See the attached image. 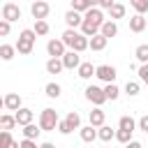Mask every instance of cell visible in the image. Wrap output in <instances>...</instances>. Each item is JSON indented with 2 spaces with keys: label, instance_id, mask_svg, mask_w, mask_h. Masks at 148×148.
I'll use <instances>...</instances> for the list:
<instances>
[{
  "label": "cell",
  "instance_id": "obj_1",
  "mask_svg": "<svg viewBox=\"0 0 148 148\" xmlns=\"http://www.w3.org/2000/svg\"><path fill=\"white\" fill-rule=\"evenodd\" d=\"M104 21H106V18H104V14H102V9H99V7L88 9V12L83 14L81 35H83V37H95V35H99V30H102Z\"/></svg>",
  "mask_w": 148,
  "mask_h": 148
},
{
  "label": "cell",
  "instance_id": "obj_2",
  "mask_svg": "<svg viewBox=\"0 0 148 148\" xmlns=\"http://www.w3.org/2000/svg\"><path fill=\"white\" fill-rule=\"evenodd\" d=\"M62 44L69 46V51L81 53V51L88 49V37H83V35L76 32V30H65V32H62Z\"/></svg>",
  "mask_w": 148,
  "mask_h": 148
},
{
  "label": "cell",
  "instance_id": "obj_3",
  "mask_svg": "<svg viewBox=\"0 0 148 148\" xmlns=\"http://www.w3.org/2000/svg\"><path fill=\"white\" fill-rule=\"evenodd\" d=\"M58 123H60V118H58L56 109H51V106L42 109V113H39V130L42 132H53L58 127Z\"/></svg>",
  "mask_w": 148,
  "mask_h": 148
},
{
  "label": "cell",
  "instance_id": "obj_4",
  "mask_svg": "<svg viewBox=\"0 0 148 148\" xmlns=\"http://www.w3.org/2000/svg\"><path fill=\"white\" fill-rule=\"evenodd\" d=\"M35 39H37V35H35L32 30H21L18 42H16V53L30 56V53H32V46H35Z\"/></svg>",
  "mask_w": 148,
  "mask_h": 148
},
{
  "label": "cell",
  "instance_id": "obj_5",
  "mask_svg": "<svg viewBox=\"0 0 148 148\" xmlns=\"http://www.w3.org/2000/svg\"><path fill=\"white\" fill-rule=\"evenodd\" d=\"M86 99L88 102H92L97 109L106 102V95H104V88H99V86H88L86 88Z\"/></svg>",
  "mask_w": 148,
  "mask_h": 148
},
{
  "label": "cell",
  "instance_id": "obj_6",
  "mask_svg": "<svg viewBox=\"0 0 148 148\" xmlns=\"http://www.w3.org/2000/svg\"><path fill=\"white\" fill-rule=\"evenodd\" d=\"M95 76L104 83H113L116 81V67L113 65H97L95 67Z\"/></svg>",
  "mask_w": 148,
  "mask_h": 148
},
{
  "label": "cell",
  "instance_id": "obj_7",
  "mask_svg": "<svg viewBox=\"0 0 148 148\" xmlns=\"http://www.w3.org/2000/svg\"><path fill=\"white\" fill-rule=\"evenodd\" d=\"M18 18H21V7L14 5V2H5V5H2V21L14 23V21H18Z\"/></svg>",
  "mask_w": 148,
  "mask_h": 148
},
{
  "label": "cell",
  "instance_id": "obj_8",
  "mask_svg": "<svg viewBox=\"0 0 148 148\" xmlns=\"http://www.w3.org/2000/svg\"><path fill=\"white\" fill-rule=\"evenodd\" d=\"M30 12H32L35 21H44V18L49 16V12H51V5H49V2H44V0H37V2H32V5H30Z\"/></svg>",
  "mask_w": 148,
  "mask_h": 148
},
{
  "label": "cell",
  "instance_id": "obj_9",
  "mask_svg": "<svg viewBox=\"0 0 148 148\" xmlns=\"http://www.w3.org/2000/svg\"><path fill=\"white\" fill-rule=\"evenodd\" d=\"M46 51H49V56L51 58H62L67 51H65V44H62V39H49V44H46Z\"/></svg>",
  "mask_w": 148,
  "mask_h": 148
},
{
  "label": "cell",
  "instance_id": "obj_10",
  "mask_svg": "<svg viewBox=\"0 0 148 148\" xmlns=\"http://www.w3.org/2000/svg\"><path fill=\"white\" fill-rule=\"evenodd\" d=\"M60 60H62V67H65V69H74V67L79 69V65H81V58H79L76 51H67Z\"/></svg>",
  "mask_w": 148,
  "mask_h": 148
},
{
  "label": "cell",
  "instance_id": "obj_11",
  "mask_svg": "<svg viewBox=\"0 0 148 148\" xmlns=\"http://www.w3.org/2000/svg\"><path fill=\"white\" fill-rule=\"evenodd\" d=\"M65 23H67V30H76V28H81V23H83V16L69 9V12L65 14Z\"/></svg>",
  "mask_w": 148,
  "mask_h": 148
},
{
  "label": "cell",
  "instance_id": "obj_12",
  "mask_svg": "<svg viewBox=\"0 0 148 148\" xmlns=\"http://www.w3.org/2000/svg\"><path fill=\"white\" fill-rule=\"evenodd\" d=\"M146 25H148V18H146V16L134 14V16L130 18V30H132V32H143V30H146Z\"/></svg>",
  "mask_w": 148,
  "mask_h": 148
},
{
  "label": "cell",
  "instance_id": "obj_13",
  "mask_svg": "<svg viewBox=\"0 0 148 148\" xmlns=\"http://www.w3.org/2000/svg\"><path fill=\"white\" fill-rule=\"evenodd\" d=\"M14 118H16V125H23V127H25V125L32 123V111L25 109V106H21V109L14 113Z\"/></svg>",
  "mask_w": 148,
  "mask_h": 148
},
{
  "label": "cell",
  "instance_id": "obj_14",
  "mask_svg": "<svg viewBox=\"0 0 148 148\" xmlns=\"http://www.w3.org/2000/svg\"><path fill=\"white\" fill-rule=\"evenodd\" d=\"M5 109L14 111V113L21 109V97H18V92H9V95H5Z\"/></svg>",
  "mask_w": 148,
  "mask_h": 148
},
{
  "label": "cell",
  "instance_id": "obj_15",
  "mask_svg": "<svg viewBox=\"0 0 148 148\" xmlns=\"http://www.w3.org/2000/svg\"><path fill=\"white\" fill-rule=\"evenodd\" d=\"M92 7H97L92 0H72V12H76V14H86L88 9H92Z\"/></svg>",
  "mask_w": 148,
  "mask_h": 148
},
{
  "label": "cell",
  "instance_id": "obj_16",
  "mask_svg": "<svg viewBox=\"0 0 148 148\" xmlns=\"http://www.w3.org/2000/svg\"><path fill=\"white\" fill-rule=\"evenodd\" d=\"M106 44H109V39H106V37H102V35H95V37H90V39H88V49H92V51H104V49H106Z\"/></svg>",
  "mask_w": 148,
  "mask_h": 148
},
{
  "label": "cell",
  "instance_id": "obj_17",
  "mask_svg": "<svg viewBox=\"0 0 148 148\" xmlns=\"http://www.w3.org/2000/svg\"><path fill=\"white\" fill-rule=\"evenodd\" d=\"M99 35H102V37H106V39H111V37H116V35H118V25H116L113 21H104V25H102Z\"/></svg>",
  "mask_w": 148,
  "mask_h": 148
},
{
  "label": "cell",
  "instance_id": "obj_18",
  "mask_svg": "<svg viewBox=\"0 0 148 148\" xmlns=\"http://www.w3.org/2000/svg\"><path fill=\"white\" fill-rule=\"evenodd\" d=\"M79 134H81V141H86V143H92V141L97 139V130H95L92 125L81 127V130H79Z\"/></svg>",
  "mask_w": 148,
  "mask_h": 148
},
{
  "label": "cell",
  "instance_id": "obj_19",
  "mask_svg": "<svg viewBox=\"0 0 148 148\" xmlns=\"http://www.w3.org/2000/svg\"><path fill=\"white\" fill-rule=\"evenodd\" d=\"M65 67H62V60L60 58H49L46 60V72L49 74H60Z\"/></svg>",
  "mask_w": 148,
  "mask_h": 148
},
{
  "label": "cell",
  "instance_id": "obj_20",
  "mask_svg": "<svg viewBox=\"0 0 148 148\" xmlns=\"http://www.w3.org/2000/svg\"><path fill=\"white\" fill-rule=\"evenodd\" d=\"M88 118H90V125H92V127H97V130L104 125V111H102V109H92Z\"/></svg>",
  "mask_w": 148,
  "mask_h": 148
},
{
  "label": "cell",
  "instance_id": "obj_21",
  "mask_svg": "<svg viewBox=\"0 0 148 148\" xmlns=\"http://www.w3.org/2000/svg\"><path fill=\"white\" fill-rule=\"evenodd\" d=\"M118 130H127V132H134V130H136V120H134L132 116H123V118L118 120Z\"/></svg>",
  "mask_w": 148,
  "mask_h": 148
},
{
  "label": "cell",
  "instance_id": "obj_22",
  "mask_svg": "<svg viewBox=\"0 0 148 148\" xmlns=\"http://www.w3.org/2000/svg\"><path fill=\"white\" fill-rule=\"evenodd\" d=\"M79 76H81V79H90V76H95V67H92V62H81V65H79Z\"/></svg>",
  "mask_w": 148,
  "mask_h": 148
},
{
  "label": "cell",
  "instance_id": "obj_23",
  "mask_svg": "<svg viewBox=\"0 0 148 148\" xmlns=\"http://www.w3.org/2000/svg\"><path fill=\"white\" fill-rule=\"evenodd\" d=\"M65 120H67V125L72 127V132H74V130H81V116H79L76 111H69Z\"/></svg>",
  "mask_w": 148,
  "mask_h": 148
},
{
  "label": "cell",
  "instance_id": "obj_24",
  "mask_svg": "<svg viewBox=\"0 0 148 148\" xmlns=\"http://www.w3.org/2000/svg\"><path fill=\"white\" fill-rule=\"evenodd\" d=\"M104 95H106V99H118V95H120V88L116 86V83H106L104 86Z\"/></svg>",
  "mask_w": 148,
  "mask_h": 148
},
{
  "label": "cell",
  "instance_id": "obj_25",
  "mask_svg": "<svg viewBox=\"0 0 148 148\" xmlns=\"http://www.w3.org/2000/svg\"><path fill=\"white\" fill-rule=\"evenodd\" d=\"M0 125H2V132H9V130H14L16 127V118L14 116H0Z\"/></svg>",
  "mask_w": 148,
  "mask_h": 148
},
{
  "label": "cell",
  "instance_id": "obj_26",
  "mask_svg": "<svg viewBox=\"0 0 148 148\" xmlns=\"http://www.w3.org/2000/svg\"><path fill=\"white\" fill-rule=\"evenodd\" d=\"M97 139H102V141H111V139H116V132H113L111 127L102 125V127L97 130Z\"/></svg>",
  "mask_w": 148,
  "mask_h": 148
},
{
  "label": "cell",
  "instance_id": "obj_27",
  "mask_svg": "<svg viewBox=\"0 0 148 148\" xmlns=\"http://www.w3.org/2000/svg\"><path fill=\"white\" fill-rule=\"evenodd\" d=\"M16 56V46H12V44H2L0 46V58L2 60H12Z\"/></svg>",
  "mask_w": 148,
  "mask_h": 148
},
{
  "label": "cell",
  "instance_id": "obj_28",
  "mask_svg": "<svg viewBox=\"0 0 148 148\" xmlns=\"http://www.w3.org/2000/svg\"><path fill=\"white\" fill-rule=\"evenodd\" d=\"M134 56H136V60H139L141 65H146V62H148V44H139L136 51H134Z\"/></svg>",
  "mask_w": 148,
  "mask_h": 148
},
{
  "label": "cell",
  "instance_id": "obj_29",
  "mask_svg": "<svg viewBox=\"0 0 148 148\" xmlns=\"http://www.w3.org/2000/svg\"><path fill=\"white\" fill-rule=\"evenodd\" d=\"M39 132H42V130H37V125H32V123H30V125H25V127H23V139H30V141H35Z\"/></svg>",
  "mask_w": 148,
  "mask_h": 148
},
{
  "label": "cell",
  "instance_id": "obj_30",
  "mask_svg": "<svg viewBox=\"0 0 148 148\" xmlns=\"http://www.w3.org/2000/svg\"><path fill=\"white\" fill-rule=\"evenodd\" d=\"M109 14H111V18H123L125 16V5L123 2H113V7L109 9Z\"/></svg>",
  "mask_w": 148,
  "mask_h": 148
},
{
  "label": "cell",
  "instance_id": "obj_31",
  "mask_svg": "<svg viewBox=\"0 0 148 148\" xmlns=\"http://www.w3.org/2000/svg\"><path fill=\"white\" fill-rule=\"evenodd\" d=\"M139 90H141V83H139V81H127V83H125V92H127L130 97L139 95Z\"/></svg>",
  "mask_w": 148,
  "mask_h": 148
},
{
  "label": "cell",
  "instance_id": "obj_32",
  "mask_svg": "<svg viewBox=\"0 0 148 148\" xmlns=\"http://www.w3.org/2000/svg\"><path fill=\"white\" fill-rule=\"evenodd\" d=\"M130 5L136 9V14H139V16H143V14L148 12V0H132Z\"/></svg>",
  "mask_w": 148,
  "mask_h": 148
},
{
  "label": "cell",
  "instance_id": "obj_33",
  "mask_svg": "<svg viewBox=\"0 0 148 148\" xmlns=\"http://www.w3.org/2000/svg\"><path fill=\"white\" fill-rule=\"evenodd\" d=\"M32 32H35V35H46V32H49V23H46V21H35Z\"/></svg>",
  "mask_w": 148,
  "mask_h": 148
},
{
  "label": "cell",
  "instance_id": "obj_34",
  "mask_svg": "<svg viewBox=\"0 0 148 148\" xmlns=\"http://www.w3.org/2000/svg\"><path fill=\"white\" fill-rule=\"evenodd\" d=\"M44 90H46L49 97H60V86H58V83H46Z\"/></svg>",
  "mask_w": 148,
  "mask_h": 148
},
{
  "label": "cell",
  "instance_id": "obj_35",
  "mask_svg": "<svg viewBox=\"0 0 148 148\" xmlns=\"http://www.w3.org/2000/svg\"><path fill=\"white\" fill-rule=\"evenodd\" d=\"M116 139H118L120 143H130V141H132V132H127V130H118V132H116Z\"/></svg>",
  "mask_w": 148,
  "mask_h": 148
},
{
  "label": "cell",
  "instance_id": "obj_36",
  "mask_svg": "<svg viewBox=\"0 0 148 148\" xmlns=\"http://www.w3.org/2000/svg\"><path fill=\"white\" fill-rule=\"evenodd\" d=\"M12 132H0V148H9L12 146Z\"/></svg>",
  "mask_w": 148,
  "mask_h": 148
},
{
  "label": "cell",
  "instance_id": "obj_37",
  "mask_svg": "<svg viewBox=\"0 0 148 148\" xmlns=\"http://www.w3.org/2000/svg\"><path fill=\"white\" fill-rule=\"evenodd\" d=\"M139 79H141V83H146V86H148V62L139 67Z\"/></svg>",
  "mask_w": 148,
  "mask_h": 148
},
{
  "label": "cell",
  "instance_id": "obj_38",
  "mask_svg": "<svg viewBox=\"0 0 148 148\" xmlns=\"http://www.w3.org/2000/svg\"><path fill=\"white\" fill-rule=\"evenodd\" d=\"M9 30H12V23L0 21V37H7V35H9Z\"/></svg>",
  "mask_w": 148,
  "mask_h": 148
},
{
  "label": "cell",
  "instance_id": "obj_39",
  "mask_svg": "<svg viewBox=\"0 0 148 148\" xmlns=\"http://www.w3.org/2000/svg\"><path fill=\"white\" fill-rule=\"evenodd\" d=\"M136 125H139V130H143V132H148V116H141Z\"/></svg>",
  "mask_w": 148,
  "mask_h": 148
},
{
  "label": "cell",
  "instance_id": "obj_40",
  "mask_svg": "<svg viewBox=\"0 0 148 148\" xmlns=\"http://www.w3.org/2000/svg\"><path fill=\"white\" fill-rule=\"evenodd\" d=\"M21 148H39V146H37V141H30V139H23V141H21Z\"/></svg>",
  "mask_w": 148,
  "mask_h": 148
},
{
  "label": "cell",
  "instance_id": "obj_41",
  "mask_svg": "<svg viewBox=\"0 0 148 148\" xmlns=\"http://www.w3.org/2000/svg\"><path fill=\"white\" fill-rule=\"evenodd\" d=\"M113 7V0H99V9H111Z\"/></svg>",
  "mask_w": 148,
  "mask_h": 148
},
{
  "label": "cell",
  "instance_id": "obj_42",
  "mask_svg": "<svg viewBox=\"0 0 148 148\" xmlns=\"http://www.w3.org/2000/svg\"><path fill=\"white\" fill-rule=\"evenodd\" d=\"M127 148H143V146H141V143H139V141H134V139H132V141H130V143H127Z\"/></svg>",
  "mask_w": 148,
  "mask_h": 148
},
{
  "label": "cell",
  "instance_id": "obj_43",
  "mask_svg": "<svg viewBox=\"0 0 148 148\" xmlns=\"http://www.w3.org/2000/svg\"><path fill=\"white\" fill-rule=\"evenodd\" d=\"M39 148H56V146H53V143H51V141H44V143H42V146H39Z\"/></svg>",
  "mask_w": 148,
  "mask_h": 148
},
{
  "label": "cell",
  "instance_id": "obj_44",
  "mask_svg": "<svg viewBox=\"0 0 148 148\" xmlns=\"http://www.w3.org/2000/svg\"><path fill=\"white\" fill-rule=\"evenodd\" d=\"M9 148H21V143H18V141H12V146H9Z\"/></svg>",
  "mask_w": 148,
  "mask_h": 148
},
{
  "label": "cell",
  "instance_id": "obj_45",
  "mask_svg": "<svg viewBox=\"0 0 148 148\" xmlns=\"http://www.w3.org/2000/svg\"><path fill=\"white\" fill-rule=\"evenodd\" d=\"M2 106H5V97H0V109H2Z\"/></svg>",
  "mask_w": 148,
  "mask_h": 148
},
{
  "label": "cell",
  "instance_id": "obj_46",
  "mask_svg": "<svg viewBox=\"0 0 148 148\" xmlns=\"http://www.w3.org/2000/svg\"><path fill=\"white\" fill-rule=\"evenodd\" d=\"M0 21H2V9H0Z\"/></svg>",
  "mask_w": 148,
  "mask_h": 148
},
{
  "label": "cell",
  "instance_id": "obj_47",
  "mask_svg": "<svg viewBox=\"0 0 148 148\" xmlns=\"http://www.w3.org/2000/svg\"><path fill=\"white\" fill-rule=\"evenodd\" d=\"M0 132H2V125H0Z\"/></svg>",
  "mask_w": 148,
  "mask_h": 148
},
{
  "label": "cell",
  "instance_id": "obj_48",
  "mask_svg": "<svg viewBox=\"0 0 148 148\" xmlns=\"http://www.w3.org/2000/svg\"><path fill=\"white\" fill-rule=\"evenodd\" d=\"M146 28H148V25H146Z\"/></svg>",
  "mask_w": 148,
  "mask_h": 148
}]
</instances>
